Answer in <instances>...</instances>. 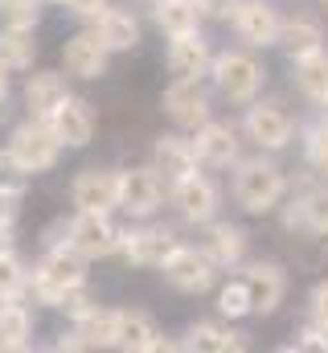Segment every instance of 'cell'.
I'll return each instance as SVG.
<instances>
[{
	"instance_id": "603a6c76",
	"label": "cell",
	"mask_w": 328,
	"mask_h": 353,
	"mask_svg": "<svg viewBox=\"0 0 328 353\" xmlns=\"http://www.w3.org/2000/svg\"><path fill=\"white\" fill-rule=\"evenodd\" d=\"M193 169H197L193 144H185L176 136H164L161 144H156V173H164L168 181H181V176H189Z\"/></svg>"
},
{
	"instance_id": "836d02e7",
	"label": "cell",
	"mask_w": 328,
	"mask_h": 353,
	"mask_svg": "<svg viewBox=\"0 0 328 353\" xmlns=\"http://www.w3.org/2000/svg\"><path fill=\"white\" fill-rule=\"evenodd\" d=\"M0 21L4 25H21V29H33L37 0H0Z\"/></svg>"
},
{
	"instance_id": "d6a6232c",
	"label": "cell",
	"mask_w": 328,
	"mask_h": 353,
	"mask_svg": "<svg viewBox=\"0 0 328 353\" xmlns=\"http://www.w3.org/2000/svg\"><path fill=\"white\" fill-rule=\"evenodd\" d=\"M218 308H222V316H246V312H254V304H250V288H246V279H234V283H226L222 288V296H218Z\"/></svg>"
},
{
	"instance_id": "8992f818",
	"label": "cell",
	"mask_w": 328,
	"mask_h": 353,
	"mask_svg": "<svg viewBox=\"0 0 328 353\" xmlns=\"http://www.w3.org/2000/svg\"><path fill=\"white\" fill-rule=\"evenodd\" d=\"M214 74H218V87L226 90L234 103H250L258 83H263V66L250 54H222Z\"/></svg>"
},
{
	"instance_id": "4fadbf2b",
	"label": "cell",
	"mask_w": 328,
	"mask_h": 353,
	"mask_svg": "<svg viewBox=\"0 0 328 353\" xmlns=\"http://www.w3.org/2000/svg\"><path fill=\"white\" fill-rule=\"evenodd\" d=\"M62 62H66V74H74V79H99L107 70V50L94 33H79L66 41Z\"/></svg>"
},
{
	"instance_id": "8fae6325",
	"label": "cell",
	"mask_w": 328,
	"mask_h": 353,
	"mask_svg": "<svg viewBox=\"0 0 328 353\" xmlns=\"http://www.w3.org/2000/svg\"><path fill=\"white\" fill-rule=\"evenodd\" d=\"M50 128H54V136L62 140V144H70V148H82V144H90V136H94V115H90V107L82 103V99H62L58 103V111L50 115Z\"/></svg>"
},
{
	"instance_id": "6da1fadb",
	"label": "cell",
	"mask_w": 328,
	"mask_h": 353,
	"mask_svg": "<svg viewBox=\"0 0 328 353\" xmlns=\"http://www.w3.org/2000/svg\"><path fill=\"white\" fill-rule=\"evenodd\" d=\"M58 152H62V140L54 136L50 119H33V123L17 128L12 144H8V157L17 161L21 173H45V169H54Z\"/></svg>"
},
{
	"instance_id": "e575fe53",
	"label": "cell",
	"mask_w": 328,
	"mask_h": 353,
	"mask_svg": "<svg viewBox=\"0 0 328 353\" xmlns=\"http://www.w3.org/2000/svg\"><path fill=\"white\" fill-rule=\"evenodd\" d=\"M308 165L316 173H328V119L320 128H312V136H308Z\"/></svg>"
},
{
	"instance_id": "d4e9b609",
	"label": "cell",
	"mask_w": 328,
	"mask_h": 353,
	"mask_svg": "<svg viewBox=\"0 0 328 353\" xmlns=\"http://www.w3.org/2000/svg\"><path fill=\"white\" fill-rule=\"evenodd\" d=\"M320 41H325V33H320V25H316V21H308V17H296V21L279 25V46H283L291 58L316 54V50H320Z\"/></svg>"
},
{
	"instance_id": "7c38bea8",
	"label": "cell",
	"mask_w": 328,
	"mask_h": 353,
	"mask_svg": "<svg viewBox=\"0 0 328 353\" xmlns=\"http://www.w3.org/2000/svg\"><path fill=\"white\" fill-rule=\"evenodd\" d=\"M234 29L246 46H271L279 41V17L275 8H267L263 0H246L234 8Z\"/></svg>"
},
{
	"instance_id": "5b68a950",
	"label": "cell",
	"mask_w": 328,
	"mask_h": 353,
	"mask_svg": "<svg viewBox=\"0 0 328 353\" xmlns=\"http://www.w3.org/2000/svg\"><path fill=\"white\" fill-rule=\"evenodd\" d=\"M70 247L79 251L82 259H103V255H111L119 247V234H115V226L103 214L79 210V218L70 222Z\"/></svg>"
},
{
	"instance_id": "ba28073f",
	"label": "cell",
	"mask_w": 328,
	"mask_h": 353,
	"mask_svg": "<svg viewBox=\"0 0 328 353\" xmlns=\"http://www.w3.org/2000/svg\"><path fill=\"white\" fill-rule=\"evenodd\" d=\"M161 173L156 169H127L119 173V205L127 214H152L161 205Z\"/></svg>"
},
{
	"instance_id": "4dcf8cb0",
	"label": "cell",
	"mask_w": 328,
	"mask_h": 353,
	"mask_svg": "<svg viewBox=\"0 0 328 353\" xmlns=\"http://www.w3.org/2000/svg\"><path fill=\"white\" fill-rule=\"evenodd\" d=\"M25 288H29V275H25L21 259L0 247V300H17Z\"/></svg>"
},
{
	"instance_id": "ee69618b",
	"label": "cell",
	"mask_w": 328,
	"mask_h": 353,
	"mask_svg": "<svg viewBox=\"0 0 328 353\" xmlns=\"http://www.w3.org/2000/svg\"><path fill=\"white\" fill-rule=\"evenodd\" d=\"M325 107H328V103H325Z\"/></svg>"
},
{
	"instance_id": "30bf717a",
	"label": "cell",
	"mask_w": 328,
	"mask_h": 353,
	"mask_svg": "<svg viewBox=\"0 0 328 353\" xmlns=\"http://www.w3.org/2000/svg\"><path fill=\"white\" fill-rule=\"evenodd\" d=\"M246 136L258 148H283L291 140V119L275 107V103H254L246 111Z\"/></svg>"
},
{
	"instance_id": "9c48e42d",
	"label": "cell",
	"mask_w": 328,
	"mask_h": 353,
	"mask_svg": "<svg viewBox=\"0 0 328 353\" xmlns=\"http://www.w3.org/2000/svg\"><path fill=\"white\" fill-rule=\"evenodd\" d=\"M74 205L90 210V214H107L111 205H119V173H103V169H90L74 181L70 189Z\"/></svg>"
},
{
	"instance_id": "44dd1931",
	"label": "cell",
	"mask_w": 328,
	"mask_h": 353,
	"mask_svg": "<svg viewBox=\"0 0 328 353\" xmlns=\"http://www.w3.org/2000/svg\"><path fill=\"white\" fill-rule=\"evenodd\" d=\"M205 66H209V50H205V41L197 33L172 37V46H168V70L176 79H197V74H205Z\"/></svg>"
},
{
	"instance_id": "52a82bcc",
	"label": "cell",
	"mask_w": 328,
	"mask_h": 353,
	"mask_svg": "<svg viewBox=\"0 0 328 353\" xmlns=\"http://www.w3.org/2000/svg\"><path fill=\"white\" fill-rule=\"evenodd\" d=\"M164 111L181 123V128H201L209 123V103L197 87V79H176L172 87L164 90Z\"/></svg>"
},
{
	"instance_id": "1f68e13d",
	"label": "cell",
	"mask_w": 328,
	"mask_h": 353,
	"mask_svg": "<svg viewBox=\"0 0 328 353\" xmlns=\"http://www.w3.org/2000/svg\"><path fill=\"white\" fill-rule=\"evenodd\" d=\"M300 222L316 234H328V189H316L300 201Z\"/></svg>"
},
{
	"instance_id": "8d00e7d4",
	"label": "cell",
	"mask_w": 328,
	"mask_h": 353,
	"mask_svg": "<svg viewBox=\"0 0 328 353\" xmlns=\"http://www.w3.org/2000/svg\"><path fill=\"white\" fill-rule=\"evenodd\" d=\"M17 210H21V189H17V185H4V181H0V222H4V226H12Z\"/></svg>"
},
{
	"instance_id": "7a4b0ae2",
	"label": "cell",
	"mask_w": 328,
	"mask_h": 353,
	"mask_svg": "<svg viewBox=\"0 0 328 353\" xmlns=\"http://www.w3.org/2000/svg\"><path fill=\"white\" fill-rule=\"evenodd\" d=\"M283 189H287L283 173H279L275 165H267V161H250V165H243L238 176H234V197H238V205H243L246 214H267V210H275V201L283 197Z\"/></svg>"
},
{
	"instance_id": "60d3db41",
	"label": "cell",
	"mask_w": 328,
	"mask_h": 353,
	"mask_svg": "<svg viewBox=\"0 0 328 353\" xmlns=\"http://www.w3.org/2000/svg\"><path fill=\"white\" fill-rule=\"evenodd\" d=\"M70 8H74V12H82V17H94V12L103 8V0H70Z\"/></svg>"
},
{
	"instance_id": "7bdbcfd3",
	"label": "cell",
	"mask_w": 328,
	"mask_h": 353,
	"mask_svg": "<svg viewBox=\"0 0 328 353\" xmlns=\"http://www.w3.org/2000/svg\"><path fill=\"white\" fill-rule=\"evenodd\" d=\"M320 8H325V12H328V0H320Z\"/></svg>"
},
{
	"instance_id": "ab89813d",
	"label": "cell",
	"mask_w": 328,
	"mask_h": 353,
	"mask_svg": "<svg viewBox=\"0 0 328 353\" xmlns=\"http://www.w3.org/2000/svg\"><path fill=\"white\" fill-rule=\"evenodd\" d=\"M312 316H316L320 329H328V283H320V288L312 292Z\"/></svg>"
},
{
	"instance_id": "277c9868",
	"label": "cell",
	"mask_w": 328,
	"mask_h": 353,
	"mask_svg": "<svg viewBox=\"0 0 328 353\" xmlns=\"http://www.w3.org/2000/svg\"><path fill=\"white\" fill-rule=\"evenodd\" d=\"M214 259H209V251H197V247H176L168 259H164V279L176 288V292H189V296H197V292H205L209 283H214Z\"/></svg>"
},
{
	"instance_id": "ffe728a7",
	"label": "cell",
	"mask_w": 328,
	"mask_h": 353,
	"mask_svg": "<svg viewBox=\"0 0 328 353\" xmlns=\"http://www.w3.org/2000/svg\"><path fill=\"white\" fill-rule=\"evenodd\" d=\"M127 259L140 267H164V259L176 251V239L161 230V226H152V230H136V234H127Z\"/></svg>"
},
{
	"instance_id": "ac0fdd59",
	"label": "cell",
	"mask_w": 328,
	"mask_h": 353,
	"mask_svg": "<svg viewBox=\"0 0 328 353\" xmlns=\"http://www.w3.org/2000/svg\"><path fill=\"white\" fill-rule=\"evenodd\" d=\"M115 345L119 350H148V353L172 350L168 341H161L156 325L144 312H119V321H115Z\"/></svg>"
},
{
	"instance_id": "cb8c5ba5",
	"label": "cell",
	"mask_w": 328,
	"mask_h": 353,
	"mask_svg": "<svg viewBox=\"0 0 328 353\" xmlns=\"http://www.w3.org/2000/svg\"><path fill=\"white\" fill-rule=\"evenodd\" d=\"M296 83H300V90L312 103H328V54L325 50L296 58Z\"/></svg>"
},
{
	"instance_id": "2e32d148",
	"label": "cell",
	"mask_w": 328,
	"mask_h": 353,
	"mask_svg": "<svg viewBox=\"0 0 328 353\" xmlns=\"http://www.w3.org/2000/svg\"><path fill=\"white\" fill-rule=\"evenodd\" d=\"M94 37L103 41L107 54H111V50H132V46L140 41V25H136V17L123 12V8H99V12H94Z\"/></svg>"
},
{
	"instance_id": "3957f363",
	"label": "cell",
	"mask_w": 328,
	"mask_h": 353,
	"mask_svg": "<svg viewBox=\"0 0 328 353\" xmlns=\"http://www.w3.org/2000/svg\"><path fill=\"white\" fill-rule=\"evenodd\" d=\"M33 292L45 300V304H58L66 288H79L82 283V255L74 247H62V251H50L41 267L33 271Z\"/></svg>"
},
{
	"instance_id": "e0dca14e",
	"label": "cell",
	"mask_w": 328,
	"mask_h": 353,
	"mask_svg": "<svg viewBox=\"0 0 328 353\" xmlns=\"http://www.w3.org/2000/svg\"><path fill=\"white\" fill-rule=\"evenodd\" d=\"M193 152H197V161L222 169V165H230V161L238 157V136H234L230 123H201V128H197Z\"/></svg>"
},
{
	"instance_id": "d590c367",
	"label": "cell",
	"mask_w": 328,
	"mask_h": 353,
	"mask_svg": "<svg viewBox=\"0 0 328 353\" xmlns=\"http://www.w3.org/2000/svg\"><path fill=\"white\" fill-rule=\"evenodd\" d=\"M58 308H66V312H70L74 321H82V316H86V312H90L94 304H90V296L82 292V283H79V288H66V292H62V300H58Z\"/></svg>"
},
{
	"instance_id": "4316f807",
	"label": "cell",
	"mask_w": 328,
	"mask_h": 353,
	"mask_svg": "<svg viewBox=\"0 0 328 353\" xmlns=\"http://www.w3.org/2000/svg\"><path fill=\"white\" fill-rule=\"evenodd\" d=\"M197 4L193 0H156V25H161L168 37H181V33H197Z\"/></svg>"
},
{
	"instance_id": "f546056e",
	"label": "cell",
	"mask_w": 328,
	"mask_h": 353,
	"mask_svg": "<svg viewBox=\"0 0 328 353\" xmlns=\"http://www.w3.org/2000/svg\"><path fill=\"white\" fill-rule=\"evenodd\" d=\"M189 350L230 353V350H243V341H238L230 329H218V325H193V329H189Z\"/></svg>"
},
{
	"instance_id": "f35d334b",
	"label": "cell",
	"mask_w": 328,
	"mask_h": 353,
	"mask_svg": "<svg viewBox=\"0 0 328 353\" xmlns=\"http://www.w3.org/2000/svg\"><path fill=\"white\" fill-rule=\"evenodd\" d=\"M193 4H197L201 17H218V21L222 17H234V8H238V0H193Z\"/></svg>"
},
{
	"instance_id": "484cf974",
	"label": "cell",
	"mask_w": 328,
	"mask_h": 353,
	"mask_svg": "<svg viewBox=\"0 0 328 353\" xmlns=\"http://www.w3.org/2000/svg\"><path fill=\"white\" fill-rule=\"evenodd\" d=\"M33 58H37V41H33V33L21 29V25H4V29H0V66L21 70V66H29Z\"/></svg>"
},
{
	"instance_id": "5bb4252c",
	"label": "cell",
	"mask_w": 328,
	"mask_h": 353,
	"mask_svg": "<svg viewBox=\"0 0 328 353\" xmlns=\"http://www.w3.org/2000/svg\"><path fill=\"white\" fill-rule=\"evenodd\" d=\"M172 201H176V210H181L189 222H205V218L214 214V205H218V189H214L205 176L189 173V176H181V181H176Z\"/></svg>"
},
{
	"instance_id": "9a60e30c",
	"label": "cell",
	"mask_w": 328,
	"mask_h": 353,
	"mask_svg": "<svg viewBox=\"0 0 328 353\" xmlns=\"http://www.w3.org/2000/svg\"><path fill=\"white\" fill-rule=\"evenodd\" d=\"M246 288H250V304L254 312H275L283 304V292H287V275L279 271L275 263H258L246 271Z\"/></svg>"
},
{
	"instance_id": "d6986e66",
	"label": "cell",
	"mask_w": 328,
	"mask_h": 353,
	"mask_svg": "<svg viewBox=\"0 0 328 353\" xmlns=\"http://www.w3.org/2000/svg\"><path fill=\"white\" fill-rule=\"evenodd\" d=\"M115 321L119 312L107 308H90L79 321V333L70 341H58V350H94V345H115Z\"/></svg>"
},
{
	"instance_id": "83f0119b",
	"label": "cell",
	"mask_w": 328,
	"mask_h": 353,
	"mask_svg": "<svg viewBox=\"0 0 328 353\" xmlns=\"http://www.w3.org/2000/svg\"><path fill=\"white\" fill-rule=\"evenodd\" d=\"M33 333V321L21 304H0V350H25Z\"/></svg>"
},
{
	"instance_id": "74e56055",
	"label": "cell",
	"mask_w": 328,
	"mask_h": 353,
	"mask_svg": "<svg viewBox=\"0 0 328 353\" xmlns=\"http://www.w3.org/2000/svg\"><path fill=\"white\" fill-rule=\"evenodd\" d=\"M296 350H316V353H328V329H304L300 337H296Z\"/></svg>"
},
{
	"instance_id": "f1b7e54d",
	"label": "cell",
	"mask_w": 328,
	"mask_h": 353,
	"mask_svg": "<svg viewBox=\"0 0 328 353\" xmlns=\"http://www.w3.org/2000/svg\"><path fill=\"white\" fill-rule=\"evenodd\" d=\"M205 251H209V259H214V263H238V259H243V251H246V234L238 230V226L222 222V226H214V230H209Z\"/></svg>"
},
{
	"instance_id": "7402d4cb",
	"label": "cell",
	"mask_w": 328,
	"mask_h": 353,
	"mask_svg": "<svg viewBox=\"0 0 328 353\" xmlns=\"http://www.w3.org/2000/svg\"><path fill=\"white\" fill-rule=\"evenodd\" d=\"M62 99H66V79L62 74H33L29 87H25V103L37 119H50Z\"/></svg>"
},
{
	"instance_id": "b9f144b4",
	"label": "cell",
	"mask_w": 328,
	"mask_h": 353,
	"mask_svg": "<svg viewBox=\"0 0 328 353\" xmlns=\"http://www.w3.org/2000/svg\"><path fill=\"white\" fill-rule=\"evenodd\" d=\"M8 66H0V99H4V90H8V74H4Z\"/></svg>"
}]
</instances>
